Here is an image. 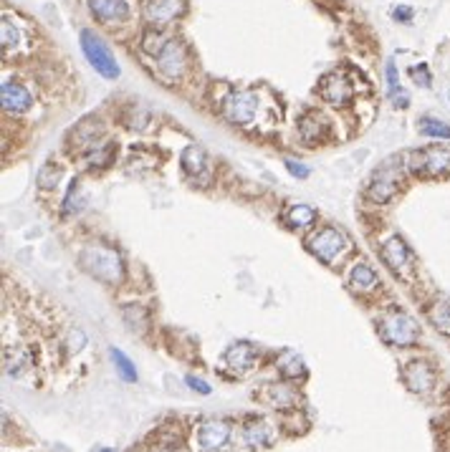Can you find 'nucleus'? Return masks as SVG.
<instances>
[{"instance_id": "14", "label": "nucleus", "mask_w": 450, "mask_h": 452, "mask_svg": "<svg viewBox=\"0 0 450 452\" xmlns=\"http://www.w3.org/2000/svg\"><path fill=\"white\" fill-rule=\"evenodd\" d=\"M89 10L101 23H117L129 18V5L125 0H89Z\"/></svg>"}, {"instance_id": "22", "label": "nucleus", "mask_w": 450, "mask_h": 452, "mask_svg": "<svg viewBox=\"0 0 450 452\" xmlns=\"http://www.w3.org/2000/svg\"><path fill=\"white\" fill-rule=\"evenodd\" d=\"M264 397L268 399V405L271 407H291L294 405V392L286 389V387H266Z\"/></svg>"}, {"instance_id": "5", "label": "nucleus", "mask_w": 450, "mask_h": 452, "mask_svg": "<svg viewBox=\"0 0 450 452\" xmlns=\"http://www.w3.org/2000/svg\"><path fill=\"white\" fill-rule=\"evenodd\" d=\"M347 245H350L347 238H344L336 227H321V230L309 240L311 253L317 258H321L324 263H334V260L347 250Z\"/></svg>"}, {"instance_id": "24", "label": "nucleus", "mask_w": 450, "mask_h": 452, "mask_svg": "<svg viewBox=\"0 0 450 452\" xmlns=\"http://www.w3.org/2000/svg\"><path fill=\"white\" fill-rule=\"evenodd\" d=\"M430 319H433L435 328H440L442 334L450 336V304H445V301L435 304L433 311H430Z\"/></svg>"}, {"instance_id": "12", "label": "nucleus", "mask_w": 450, "mask_h": 452, "mask_svg": "<svg viewBox=\"0 0 450 452\" xmlns=\"http://www.w3.org/2000/svg\"><path fill=\"white\" fill-rule=\"evenodd\" d=\"M319 94L329 104H347L352 99V86L342 74H329L319 86Z\"/></svg>"}, {"instance_id": "32", "label": "nucleus", "mask_w": 450, "mask_h": 452, "mask_svg": "<svg viewBox=\"0 0 450 452\" xmlns=\"http://www.w3.org/2000/svg\"><path fill=\"white\" fill-rule=\"evenodd\" d=\"M69 341H71V343H69V349L74 351V354H76V351H81V346H84V334H81V331H74Z\"/></svg>"}, {"instance_id": "28", "label": "nucleus", "mask_w": 450, "mask_h": 452, "mask_svg": "<svg viewBox=\"0 0 450 452\" xmlns=\"http://www.w3.org/2000/svg\"><path fill=\"white\" fill-rule=\"evenodd\" d=\"M385 74H387V89H389V96L397 94L400 91V76H397V66L392 61H387V69H385Z\"/></svg>"}, {"instance_id": "23", "label": "nucleus", "mask_w": 450, "mask_h": 452, "mask_svg": "<svg viewBox=\"0 0 450 452\" xmlns=\"http://www.w3.org/2000/svg\"><path fill=\"white\" fill-rule=\"evenodd\" d=\"M111 359H114V364H117V372L122 374V379H125V382H137V369H134V364L129 361V357H127L125 351L111 349Z\"/></svg>"}, {"instance_id": "21", "label": "nucleus", "mask_w": 450, "mask_h": 452, "mask_svg": "<svg viewBox=\"0 0 450 452\" xmlns=\"http://www.w3.org/2000/svg\"><path fill=\"white\" fill-rule=\"evenodd\" d=\"M182 167H185L187 174H200L205 170V155H202V149L187 147L182 152Z\"/></svg>"}, {"instance_id": "26", "label": "nucleus", "mask_w": 450, "mask_h": 452, "mask_svg": "<svg viewBox=\"0 0 450 452\" xmlns=\"http://www.w3.org/2000/svg\"><path fill=\"white\" fill-rule=\"evenodd\" d=\"M58 179H61V170L54 167V164H46V167L39 172V185L43 190H54L56 185H58Z\"/></svg>"}, {"instance_id": "10", "label": "nucleus", "mask_w": 450, "mask_h": 452, "mask_svg": "<svg viewBox=\"0 0 450 452\" xmlns=\"http://www.w3.org/2000/svg\"><path fill=\"white\" fill-rule=\"evenodd\" d=\"M0 102H3V109L8 111V114H21V111L31 109L33 99L21 84L3 81V86H0Z\"/></svg>"}, {"instance_id": "15", "label": "nucleus", "mask_w": 450, "mask_h": 452, "mask_svg": "<svg viewBox=\"0 0 450 452\" xmlns=\"http://www.w3.org/2000/svg\"><path fill=\"white\" fill-rule=\"evenodd\" d=\"M382 260L397 271V273H405L407 271V265H410V250L405 245L400 238H389L385 245H382Z\"/></svg>"}, {"instance_id": "7", "label": "nucleus", "mask_w": 450, "mask_h": 452, "mask_svg": "<svg viewBox=\"0 0 450 452\" xmlns=\"http://www.w3.org/2000/svg\"><path fill=\"white\" fill-rule=\"evenodd\" d=\"M397 182H400V170H397L395 159H387V162L382 164L380 170L374 172L372 177V197L374 200H380V203H387L389 197L397 192Z\"/></svg>"}, {"instance_id": "19", "label": "nucleus", "mask_w": 450, "mask_h": 452, "mask_svg": "<svg viewBox=\"0 0 450 452\" xmlns=\"http://www.w3.org/2000/svg\"><path fill=\"white\" fill-rule=\"evenodd\" d=\"M314 220H317V212L311 210L309 205H296L286 215V223L291 227H306V225H311Z\"/></svg>"}, {"instance_id": "27", "label": "nucleus", "mask_w": 450, "mask_h": 452, "mask_svg": "<svg viewBox=\"0 0 450 452\" xmlns=\"http://www.w3.org/2000/svg\"><path fill=\"white\" fill-rule=\"evenodd\" d=\"M281 372H283L288 379H296V376L303 374V361L299 357H294V354H288V357L283 359V364H281Z\"/></svg>"}, {"instance_id": "16", "label": "nucleus", "mask_w": 450, "mask_h": 452, "mask_svg": "<svg viewBox=\"0 0 450 452\" xmlns=\"http://www.w3.org/2000/svg\"><path fill=\"white\" fill-rule=\"evenodd\" d=\"M225 364L233 369V372H238V374L256 367V354L250 349V343H246V341L233 343L231 349L225 351Z\"/></svg>"}, {"instance_id": "34", "label": "nucleus", "mask_w": 450, "mask_h": 452, "mask_svg": "<svg viewBox=\"0 0 450 452\" xmlns=\"http://www.w3.org/2000/svg\"><path fill=\"white\" fill-rule=\"evenodd\" d=\"M99 452H114V450H109V447H104V450H99Z\"/></svg>"}, {"instance_id": "33", "label": "nucleus", "mask_w": 450, "mask_h": 452, "mask_svg": "<svg viewBox=\"0 0 450 452\" xmlns=\"http://www.w3.org/2000/svg\"><path fill=\"white\" fill-rule=\"evenodd\" d=\"M187 384H190V387H193V389H197V392H202V394H210V387L205 382H202V379H197V376H187Z\"/></svg>"}, {"instance_id": "31", "label": "nucleus", "mask_w": 450, "mask_h": 452, "mask_svg": "<svg viewBox=\"0 0 450 452\" xmlns=\"http://www.w3.org/2000/svg\"><path fill=\"white\" fill-rule=\"evenodd\" d=\"M392 16H395V21H400V23H410V21H412V8H407V5H400V8L392 10Z\"/></svg>"}, {"instance_id": "18", "label": "nucleus", "mask_w": 450, "mask_h": 452, "mask_svg": "<svg viewBox=\"0 0 450 452\" xmlns=\"http://www.w3.org/2000/svg\"><path fill=\"white\" fill-rule=\"evenodd\" d=\"M350 281L354 291H369L374 283H377V275H374V271L369 265H357V268L352 271Z\"/></svg>"}, {"instance_id": "17", "label": "nucleus", "mask_w": 450, "mask_h": 452, "mask_svg": "<svg viewBox=\"0 0 450 452\" xmlns=\"http://www.w3.org/2000/svg\"><path fill=\"white\" fill-rule=\"evenodd\" d=\"M243 437H246V442L250 447H264V444H268L273 440V427L268 422H250L243 429Z\"/></svg>"}, {"instance_id": "9", "label": "nucleus", "mask_w": 450, "mask_h": 452, "mask_svg": "<svg viewBox=\"0 0 450 452\" xmlns=\"http://www.w3.org/2000/svg\"><path fill=\"white\" fill-rule=\"evenodd\" d=\"M450 167V152L448 149H422L418 155H412V170L425 172V174H442Z\"/></svg>"}, {"instance_id": "30", "label": "nucleus", "mask_w": 450, "mask_h": 452, "mask_svg": "<svg viewBox=\"0 0 450 452\" xmlns=\"http://www.w3.org/2000/svg\"><path fill=\"white\" fill-rule=\"evenodd\" d=\"M410 74L415 78H420V86H430V74H427V66L425 63H420V66H412Z\"/></svg>"}, {"instance_id": "25", "label": "nucleus", "mask_w": 450, "mask_h": 452, "mask_svg": "<svg viewBox=\"0 0 450 452\" xmlns=\"http://www.w3.org/2000/svg\"><path fill=\"white\" fill-rule=\"evenodd\" d=\"M0 33H3V48H6V51H10V48H16L18 43H21V31L10 23L8 18L3 21V25H0Z\"/></svg>"}, {"instance_id": "20", "label": "nucleus", "mask_w": 450, "mask_h": 452, "mask_svg": "<svg viewBox=\"0 0 450 452\" xmlns=\"http://www.w3.org/2000/svg\"><path fill=\"white\" fill-rule=\"evenodd\" d=\"M420 132L430 137V139H450V126L445 122H440V119L425 117L420 122Z\"/></svg>"}, {"instance_id": "4", "label": "nucleus", "mask_w": 450, "mask_h": 452, "mask_svg": "<svg viewBox=\"0 0 450 452\" xmlns=\"http://www.w3.org/2000/svg\"><path fill=\"white\" fill-rule=\"evenodd\" d=\"M382 339L392 346H410V343L418 341L420 328L418 324L405 316V313H389L387 319L382 321Z\"/></svg>"}, {"instance_id": "29", "label": "nucleus", "mask_w": 450, "mask_h": 452, "mask_svg": "<svg viewBox=\"0 0 450 452\" xmlns=\"http://www.w3.org/2000/svg\"><path fill=\"white\" fill-rule=\"evenodd\" d=\"M286 170L294 174V177H301V179H306L311 174V170L306 167V164H301V162H294V159H286Z\"/></svg>"}, {"instance_id": "2", "label": "nucleus", "mask_w": 450, "mask_h": 452, "mask_svg": "<svg viewBox=\"0 0 450 452\" xmlns=\"http://www.w3.org/2000/svg\"><path fill=\"white\" fill-rule=\"evenodd\" d=\"M78 38H81V48H84V54H86V58H89V63L99 71L101 76L111 78V81L119 78V63L114 61L111 51L104 46V41H101L96 33L89 31V28H84Z\"/></svg>"}, {"instance_id": "1", "label": "nucleus", "mask_w": 450, "mask_h": 452, "mask_svg": "<svg viewBox=\"0 0 450 452\" xmlns=\"http://www.w3.org/2000/svg\"><path fill=\"white\" fill-rule=\"evenodd\" d=\"M81 265L86 273H92L94 278H99L104 283H119L122 281V258L117 250L104 248V245H89L81 253Z\"/></svg>"}, {"instance_id": "11", "label": "nucleus", "mask_w": 450, "mask_h": 452, "mask_svg": "<svg viewBox=\"0 0 450 452\" xmlns=\"http://www.w3.org/2000/svg\"><path fill=\"white\" fill-rule=\"evenodd\" d=\"M405 382L410 387L412 392H418V394H425V392L433 389L435 384V372L430 369L427 361H410L403 372Z\"/></svg>"}, {"instance_id": "8", "label": "nucleus", "mask_w": 450, "mask_h": 452, "mask_svg": "<svg viewBox=\"0 0 450 452\" xmlns=\"http://www.w3.org/2000/svg\"><path fill=\"white\" fill-rule=\"evenodd\" d=\"M228 437H231L228 422L210 420L197 432V447H200V452H220L228 444Z\"/></svg>"}, {"instance_id": "3", "label": "nucleus", "mask_w": 450, "mask_h": 452, "mask_svg": "<svg viewBox=\"0 0 450 452\" xmlns=\"http://www.w3.org/2000/svg\"><path fill=\"white\" fill-rule=\"evenodd\" d=\"M223 111H225V117L231 119L233 124L248 126L258 119L261 99H258L253 91H233V94L225 99Z\"/></svg>"}, {"instance_id": "6", "label": "nucleus", "mask_w": 450, "mask_h": 452, "mask_svg": "<svg viewBox=\"0 0 450 452\" xmlns=\"http://www.w3.org/2000/svg\"><path fill=\"white\" fill-rule=\"evenodd\" d=\"M185 63H187L185 46L175 38L164 41L162 48H160V54H157V66H160V71H162L164 76L180 78L182 76V71H185Z\"/></svg>"}, {"instance_id": "13", "label": "nucleus", "mask_w": 450, "mask_h": 452, "mask_svg": "<svg viewBox=\"0 0 450 452\" xmlns=\"http://www.w3.org/2000/svg\"><path fill=\"white\" fill-rule=\"evenodd\" d=\"M147 21L155 25H167L182 13V0H147Z\"/></svg>"}]
</instances>
